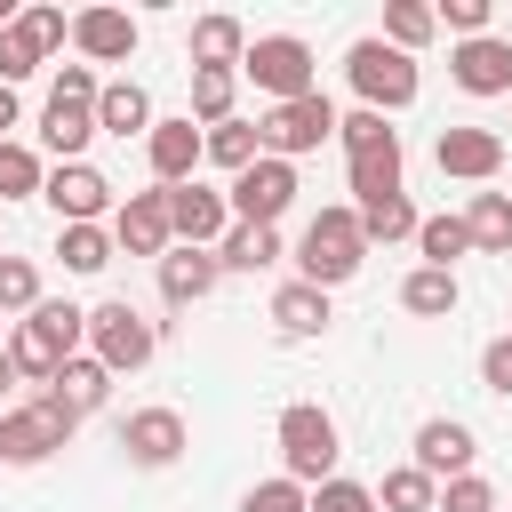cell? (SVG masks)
<instances>
[{"label":"cell","instance_id":"1","mask_svg":"<svg viewBox=\"0 0 512 512\" xmlns=\"http://www.w3.org/2000/svg\"><path fill=\"white\" fill-rule=\"evenodd\" d=\"M80 344H88V312L80 304H56V296H40V312H24L16 320V336H8V360H16V376L24 384H56V368L64 360H80Z\"/></svg>","mask_w":512,"mask_h":512},{"label":"cell","instance_id":"2","mask_svg":"<svg viewBox=\"0 0 512 512\" xmlns=\"http://www.w3.org/2000/svg\"><path fill=\"white\" fill-rule=\"evenodd\" d=\"M360 264H368V232H360V216H352V208H320V216L304 224V240H296V280H312V288H344Z\"/></svg>","mask_w":512,"mask_h":512},{"label":"cell","instance_id":"3","mask_svg":"<svg viewBox=\"0 0 512 512\" xmlns=\"http://www.w3.org/2000/svg\"><path fill=\"white\" fill-rule=\"evenodd\" d=\"M280 464H288V480L296 488H320V480H336V456H344V440H336V416L320 408V400H296V408H280Z\"/></svg>","mask_w":512,"mask_h":512},{"label":"cell","instance_id":"4","mask_svg":"<svg viewBox=\"0 0 512 512\" xmlns=\"http://www.w3.org/2000/svg\"><path fill=\"white\" fill-rule=\"evenodd\" d=\"M344 80L360 88L368 112H408L416 88H424V80H416V56H400L392 40H352V48H344Z\"/></svg>","mask_w":512,"mask_h":512},{"label":"cell","instance_id":"5","mask_svg":"<svg viewBox=\"0 0 512 512\" xmlns=\"http://www.w3.org/2000/svg\"><path fill=\"white\" fill-rule=\"evenodd\" d=\"M88 352H96L112 376H136V368L160 352V328H152L128 296H104V304L88 312Z\"/></svg>","mask_w":512,"mask_h":512},{"label":"cell","instance_id":"6","mask_svg":"<svg viewBox=\"0 0 512 512\" xmlns=\"http://www.w3.org/2000/svg\"><path fill=\"white\" fill-rule=\"evenodd\" d=\"M72 432H80V416H72L64 400L32 392L24 408H8V416H0V456H8V464H48Z\"/></svg>","mask_w":512,"mask_h":512},{"label":"cell","instance_id":"7","mask_svg":"<svg viewBox=\"0 0 512 512\" xmlns=\"http://www.w3.org/2000/svg\"><path fill=\"white\" fill-rule=\"evenodd\" d=\"M240 80H256L272 104H296V96H312V88H320V80H312V48H304L296 32H264V40H248Z\"/></svg>","mask_w":512,"mask_h":512},{"label":"cell","instance_id":"8","mask_svg":"<svg viewBox=\"0 0 512 512\" xmlns=\"http://www.w3.org/2000/svg\"><path fill=\"white\" fill-rule=\"evenodd\" d=\"M256 128H264V152H272V160H304V152H320V144L344 128V112L312 88V96H296V104H272Z\"/></svg>","mask_w":512,"mask_h":512},{"label":"cell","instance_id":"9","mask_svg":"<svg viewBox=\"0 0 512 512\" xmlns=\"http://www.w3.org/2000/svg\"><path fill=\"white\" fill-rule=\"evenodd\" d=\"M224 200H232V224H280L288 200H296V160H272V152H264L248 176H232Z\"/></svg>","mask_w":512,"mask_h":512},{"label":"cell","instance_id":"10","mask_svg":"<svg viewBox=\"0 0 512 512\" xmlns=\"http://www.w3.org/2000/svg\"><path fill=\"white\" fill-rule=\"evenodd\" d=\"M168 192V224H176V248H216L224 232H232V200L216 192V184H160Z\"/></svg>","mask_w":512,"mask_h":512},{"label":"cell","instance_id":"11","mask_svg":"<svg viewBox=\"0 0 512 512\" xmlns=\"http://www.w3.org/2000/svg\"><path fill=\"white\" fill-rule=\"evenodd\" d=\"M40 200L56 208V224H104L112 216V176L88 168V160H64V168H48V192Z\"/></svg>","mask_w":512,"mask_h":512},{"label":"cell","instance_id":"12","mask_svg":"<svg viewBox=\"0 0 512 512\" xmlns=\"http://www.w3.org/2000/svg\"><path fill=\"white\" fill-rule=\"evenodd\" d=\"M112 248L120 256H168L176 248V224H168V192L152 184V192H128L120 208H112Z\"/></svg>","mask_w":512,"mask_h":512},{"label":"cell","instance_id":"13","mask_svg":"<svg viewBox=\"0 0 512 512\" xmlns=\"http://www.w3.org/2000/svg\"><path fill=\"white\" fill-rule=\"evenodd\" d=\"M184 448H192V432H184V416H176V408H136V416L120 424V456H128V464H144V472H168Z\"/></svg>","mask_w":512,"mask_h":512},{"label":"cell","instance_id":"14","mask_svg":"<svg viewBox=\"0 0 512 512\" xmlns=\"http://www.w3.org/2000/svg\"><path fill=\"white\" fill-rule=\"evenodd\" d=\"M144 160H152V184H192L200 160H208V128H192V112L184 120H152Z\"/></svg>","mask_w":512,"mask_h":512},{"label":"cell","instance_id":"15","mask_svg":"<svg viewBox=\"0 0 512 512\" xmlns=\"http://www.w3.org/2000/svg\"><path fill=\"white\" fill-rule=\"evenodd\" d=\"M448 80L464 96H512V40L480 32V40H456L448 48Z\"/></svg>","mask_w":512,"mask_h":512},{"label":"cell","instance_id":"16","mask_svg":"<svg viewBox=\"0 0 512 512\" xmlns=\"http://www.w3.org/2000/svg\"><path fill=\"white\" fill-rule=\"evenodd\" d=\"M472 456H480V440H472V424H456V416H432V424H416V472H432L440 488L448 480H464L472 472Z\"/></svg>","mask_w":512,"mask_h":512},{"label":"cell","instance_id":"17","mask_svg":"<svg viewBox=\"0 0 512 512\" xmlns=\"http://www.w3.org/2000/svg\"><path fill=\"white\" fill-rule=\"evenodd\" d=\"M432 160H440V176H464V184H488V176L504 168V136H496V128H440V144H432Z\"/></svg>","mask_w":512,"mask_h":512},{"label":"cell","instance_id":"18","mask_svg":"<svg viewBox=\"0 0 512 512\" xmlns=\"http://www.w3.org/2000/svg\"><path fill=\"white\" fill-rule=\"evenodd\" d=\"M344 176H352V208H376V200H400V128L344 152Z\"/></svg>","mask_w":512,"mask_h":512},{"label":"cell","instance_id":"19","mask_svg":"<svg viewBox=\"0 0 512 512\" xmlns=\"http://www.w3.org/2000/svg\"><path fill=\"white\" fill-rule=\"evenodd\" d=\"M72 48L88 64H128L136 56V16L128 8H80L72 16Z\"/></svg>","mask_w":512,"mask_h":512},{"label":"cell","instance_id":"20","mask_svg":"<svg viewBox=\"0 0 512 512\" xmlns=\"http://www.w3.org/2000/svg\"><path fill=\"white\" fill-rule=\"evenodd\" d=\"M88 136H104V128H96V96H56V88H48L40 144L56 152V168H64V160H80V152H88Z\"/></svg>","mask_w":512,"mask_h":512},{"label":"cell","instance_id":"21","mask_svg":"<svg viewBox=\"0 0 512 512\" xmlns=\"http://www.w3.org/2000/svg\"><path fill=\"white\" fill-rule=\"evenodd\" d=\"M216 280H224L216 248H168V256H160V296H168L176 312H192V304H200Z\"/></svg>","mask_w":512,"mask_h":512},{"label":"cell","instance_id":"22","mask_svg":"<svg viewBox=\"0 0 512 512\" xmlns=\"http://www.w3.org/2000/svg\"><path fill=\"white\" fill-rule=\"evenodd\" d=\"M240 56H248V24L240 16H200L192 24V72H240Z\"/></svg>","mask_w":512,"mask_h":512},{"label":"cell","instance_id":"23","mask_svg":"<svg viewBox=\"0 0 512 512\" xmlns=\"http://www.w3.org/2000/svg\"><path fill=\"white\" fill-rule=\"evenodd\" d=\"M48 400H64L72 416H96V408L112 400V368H104L96 352H80V360H64V368H56V384H48Z\"/></svg>","mask_w":512,"mask_h":512},{"label":"cell","instance_id":"24","mask_svg":"<svg viewBox=\"0 0 512 512\" xmlns=\"http://www.w3.org/2000/svg\"><path fill=\"white\" fill-rule=\"evenodd\" d=\"M96 128H104V136H152V96H144L136 80H104Z\"/></svg>","mask_w":512,"mask_h":512},{"label":"cell","instance_id":"25","mask_svg":"<svg viewBox=\"0 0 512 512\" xmlns=\"http://www.w3.org/2000/svg\"><path fill=\"white\" fill-rule=\"evenodd\" d=\"M464 304V288H456V272H440V264H416L408 280H400V312H416V320H448Z\"/></svg>","mask_w":512,"mask_h":512},{"label":"cell","instance_id":"26","mask_svg":"<svg viewBox=\"0 0 512 512\" xmlns=\"http://www.w3.org/2000/svg\"><path fill=\"white\" fill-rule=\"evenodd\" d=\"M336 312H328V288H312V280H288L280 296H272V328L280 336H320Z\"/></svg>","mask_w":512,"mask_h":512},{"label":"cell","instance_id":"27","mask_svg":"<svg viewBox=\"0 0 512 512\" xmlns=\"http://www.w3.org/2000/svg\"><path fill=\"white\" fill-rule=\"evenodd\" d=\"M216 264H224V272H264V264H280V224H232V232L216 240Z\"/></svg>","mask_w":512,"mask_h":512},{"label":"cell","instance_id":"28","mask_svg":"<svg viewBox=\"0 0 512 512\" xmlns=\"http://www.w3.org/2000/svg\"><path fill=\"white\" fill-rule=\"evenodd\" d=\"M464 232H472L480 256H512V192H472Z\"/></svg>","mask_w":512,"mask_h":512},{"label":"cell","instance_id":"29","mask_svg":"<svg viewBox=\"0 0 512 512\" xmlns=\"http://www.w3.org/2000/svg\"><path fill=\"white\" fill-rule=\"evenodd\" d=\"M208 160H216L224 176H248V168L264 160V128H256V120H224V128H208Z\"/></svg>","mask_w":512,"mask_h":512},{"label":"cell","instance_id":"30","mask_svg":"<svg viewBox=\"0 0 512 512\" xmlns=\"http://www.w3.org/2000/svg\"><path fill=\"white\" fill-rule=\"evenodd\" d=\"M56 256H64V272H104L120 248H112V224H64L56 232Z\"/></svg>","mask_w":512,"mask_h":512},{"label":"cell","instance_id":"31","mask_svg":"<svg viewBox=\"0 0 512 512\" xmlns=\"http://www.w3.org/2000/svg\"><path fill=\"white\" fill-rule=\"evenodd\" d=\"M376 504H384V512H440V480L416 472V464H400V472H384Z\"/></svg>","mask_w":512,"mask_h":512},{"label":"cell","instance_id":"32","mask_svg":"<svg viewBox=\"0 0 512 512\" xmlns=\"http://www.w3.org/2000/svg\"><path fill=\"white\" fill-rule=\"evenodd\" d=\"M48 192V168H40V152L32 144H0V200H40Z\"/></svg>","mask_w":512,"mask_h":512},{"label":"cell","instance_id":"33","mask_svg":"<svg viewBox=\"0 0 512 512\" xmlns=\"http://www.w3.org/2000/svg\"><path fill=\"white\" fill-rule=\"evenodd\" d=\"M416 248H424V264L456 272V256H472V232H464V216H424L416 224Z\"/></svg>","mask_w":512,"mask_h":512},{"label":"cell","instance_id":"34","mask_svg":"<svg viewBox=\"0 0 512 512\" xmlns=\"http://www.w3.org/2000/svg\"><path fill=\"white\" fill-rule=\"evenodd\" d=\"M432 32H440V16H432L424 0H392V8H384V40H392L400 56H416Z\"/></svg>","mask_w":512,"mask_h":512},{"label":"cell","instance_id":"35","mask_svg":"<svg viewBox=\"0 0 512 512\" xmlns=\"http://www.w3.org/2000/svg\"><path fill=\"white\" fill-rule=\"evenodd\" d=\"M232 96H240V72H192V120L200 128H224Z\"/></svg>","mask_w":512,"mask_h":512},{"label":"cell","instance_id":"36","mask_svg":"<svg viewBox=\"0 0 512 512\" xmlns=\"http://www.w3.org/2000/svg\"><path fill=\"white\" fill-rule=\"evenodd\" d=\"M352 216H360L368 248H376V240H384V248H392V240H416V224H424V216L408 208V192H400V200H376V208H352Z\"/></svg>","mask_w":512,"mask_h":512},{"label":"cell","instance_id":"37","mask_svg":"<svg viewBox=\"0 0 512 512\" xmlns=\"http://www.w3.org/2000/svg\"><path fill=\"white\" fill-rule=\"evenodd\" d=\"M0 312H40V264L32 256H0Z\"/></svg>","mask_w":512,"mask_h":512},{"label":"cell","instance_id":"38","mask_svg":"<svg viewBox=\"0 0 512 512\" xmlns=\"http://www.w3.org/2000/svg\"><path fill=\"white\" fill-rule=\"evenodd\" d=\"M40 64H48V56L32 48V32H24V24H8V32H0V88H16V80H32Z\"/></svg>","mask_w":512,"mask_h":512},{"label":"cell","instance_id":"39","mask_svg":"<svg viewBox=\"0 0 512 512\" xmlns=\"http://www.w3.org/2000/svg\"><path fill=\"white\" fill-rule=\"evenodd\" d=\"M240 512H312V488H296V480L280 472V480H256V488L240 496Z\"/></svg>","mask_w":512,"mask_h":512},{"label":"cell","instance_id":"40","mask_svg":"<svg viewBox=\"0 0 512 512\" xmlns=\"http://www.w3.org/2000/svg\"><path fill=\"white\" fill-rule=\"evenodd\" d=\"M312 512H384V504H376V488H360V480H320V488H312Z\"/></svg>","mask_w":512,"mask_h":512},{"label":"cell","instance_id":"41","mask_svg":"<svg viewBox=\"0 0 512 512\" xmlns=\"http://www.w3.org/2000/svg\"><path fill=\"white\" fill-rule=\"evenodd\" d=\"M16 24H24V32H32V48H40V56H56V48H64V40H72V16H64V8H24V16H16Z\"/></svg>","mask_w":512,"mask_h":512},{"label":"cell","instance_id":"42","mask_svg":"<svg viewBox=\"0 0 512 512\" xmlns=\"http://www.w3.org/2000/svg\"><path fill=\"white\" fill-rule=\"evenodd\" d=\"M440 512H496V488H488L480 472H464V480L440 488Z\"/></svg>","mask_w":512,"mask_h":512},{"label":"cell","instance_id":"43","mask_svg":"<svg viewBox=\"0 0 512 512\" xmlns=\"http://www.w3.org/2000/svg\"><path fill=\"white\" fill-rule=\"evenodd\" d=\"M432 16H440L456 40H480V32H488V0H440Z\"/></svg>","mask_w":512,"mask_h":512},{"label":"cell","instance_id":"44","mask_svg":"<svg viewBox=\"0 0 512 512\" xmlns=\"http://www.w3.org/2000/svg\"><path fill=\"white\" fill-rule=\"evenodd\" d=\"M376 136H392V120H384V112H368V104H360V112H344V128H336V144H344V152H360V144H376Z\"/></svg>","mask_w":512,"mask_h":512},{"label":"cell","instance_id":"45","mask_svg":"<svg viewBox=\"0 0 512 512\" xmlns=\"http://www.w3.org/2000/svg\"><path fill=\"white\" fill-rule=\"evenodd\" d=\"M480 384H488V392H504V400H512V336H496V344H488V352H480Z\"/></svg>","mask_w":512,"mask_h":512},{"label":"cell","instance_id":"46","mask_svg":"<svg viewBox=\"0 0 512 512\" xmlns=\"http://www.w3.org/2000/svg\"><path fill=\"white\" fill-rule=\"evenodd\" d=\"M56 96H104V80H96L88 64H64V72H56Z\"/></svg>","mask_w":512,"mask_h":512},{"label":"cell","instance_id":"47","mask_svg":"<svg viewBox=\"0 0 512 512\" xmlns=\"http://www.w3.org/2000/svg\"><path fill=\"white\" fill-rule=\"evenodd\" d=\"M24 120V104H16V88H0V144H8V128Z\"/></svg>","mask_w":512,"mask_h":512},{"label":"cell","instance_id":"48","mask_svg":"<svg viewBox=\"0 0 512 512\" xmlns=\"http://www.w3.org/2000/svg\"><path fill=\"white\" fill-rule=\"evenodd\" d=\"M8 384H24V376H16V360H8V344H0V392H8Z\"/></svg>","mask_w":512,"mask_h":512},{"label":"cell","instance_id":"49","mask_svg":"<svg viewBox=\"0 0 512 512\" xmlns=\"http://www.w3.org/2000/svg\"><path fill=\"white\" fill-rule=\"evenodd\" d=\"M16 16H24V8H16V0H0V32H8V24H16Z\"/></svg>","mask_w":512,"mask_h":512}]
</instances>
